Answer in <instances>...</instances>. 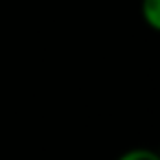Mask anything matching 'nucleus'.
<instances>
[{
    "mask_svg": "<svg viewBox=\"0 0 160 160\" xmlns=\"http://www.w3.org/2000/svg\"><path fill=\"white\" fill-rule=\"evenodd\" d=\"M121 160H160V153L153 149H129L121 156Z\"/></svg>",
    "mask_w": 160,
    "mask_h": 160,
    "instance_id": "f03ea898",
    "label": "nucleus"
},
{
    "mask_svg": "<svg viewBox=\"0 0 160 160\" xmlns=\"http://www.w3.org/2000/svg\"><path fill=\"white\" fill-rule=\"evenodd\" d=\"M140 13H142L145 24L160 33V0H142Z\"/></svg>",
    "mask_w": 160,
    "mask_h": 160,
    "instance_id": "f257e3e1",
    "label": "nucleus"
}]
</instances>
